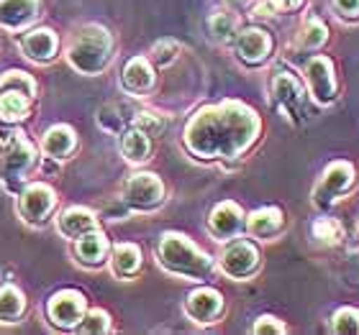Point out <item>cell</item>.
I'll return each instance as SVG.
<instances>
[{
    "instance_id": "6da1fadb",
    "label": "cell",
    "mask_w": 359,
    "mask_h": 335,
    "mask_svg": "<svg viewBox=\"0 0 359 335\" xmlns=\"http://www.w3.org/2000/svg\"><path fill=\"white\" fill-rule=\"evenodd\" d=\"M259 118L244 103H226L203 108L185 128V146L201 159H233L255 143Z\"/></svg>"
},
{
    "instance_id": "7a4b0ae2",
    "label": "cell",
    "mask_w": 359,
    "mask_h": 335,
    "mask_svg": "<svg viewBox=\"0 0 359 335\" xmlns=\"http://www.w3.org/2000/svg\"><path fill=\"white\" fill-rule=\"evenodd\" d=\"M159 264L172 274L205 282L213 276V261L180 233H165L159 241Z\"/></svg>"
},
{
    "instance_id": "3957f363",
    "label": "cell",
    "mask_w": 359,
    "mask_h": 335,
    "mask_svg": "<svg viewBox=\"0 0 359 335\" xmlns=\"http://www.w3.org/2000/svg\"><path fill=\"white\" fill-rule=\"evenodd\" d=\"M69 64L83 75H97L111 64L113 41L111 34L100 26H85L69 46Z\"/></svg>"
},
{
    "instance_id": "277c9868",
    "label": "cell",
    "mask_w": 359,
    "mask_h": 335,
    "mask_svg": "<svg viewBox=\"0 0 359 335\" xmlns=\"http://www.w3.org/2000/svg\"><path fill=\"white\" fill-rule=\"evenodd\" d=\"M272 103L290 118V123L303 126L316 115V108L311 97L306 95V87L290 72H277L272 77Z\"/></svg>"
},
{
    "instance_id": "5b68a950",
    "label": "cell",
    "mask_w": 359,
    "mask_h": 335,
    "mask_svg": "<svg viewBox=\"0 0 359 335\" xmlns=\"http://www.w3.org/2000/svg\"><path fill=\"white\" fill-rule=\"evenodd\" d=\"M357 171L349 162H334L326 166V171L321 174V182L313 190V202L318 208H329L331 202H337L339 197L352 192Z\"/></svg>"
},
{
    "instance_id": "8992f818",
    "label": "cell",
    "mask_w": 359,
    "mask_h": 335,
    "mask_svg": "<svg viewBox=\"0 0 359 335\" xmlns=\"http://www.w3.org/2000/svg\"><path fill=\"white\" fill-rule=\"evenodd\" d=\"M306 80L316 103L329 105L337 100V77H334V62L329 57H313L306 64Z\"/></svg>"
},
{
    "instance_id": "52a82bcc",
    "label": "cell",
    "mask_w": 359,
    "mask_h": 335,
    "mask_svg": "<svg viewBox=\"0 0 359 335\" xmlns=\"http://www.w3.org/2000/svg\"><path fill=\"white\" fill-rule=\"evenodd\" d=\"M123 197H126L131 208H157L159 202L165 200V185L159 182L157 174H147V171L144 174H134L126 182V187H123Z\"/></svg>"
},
{
    "instance_id": "ba28073f",
    "label": "cell",
    "mask_w": 359,
    "mask_h": 335,
    "mask_svg": "<svg viewBox=\"0 0 359 335\" xmlns=\"http://www.w3.org/2000/svg\"><path fill=\"white\" fill-rule=\"evenodd\" d=\"M221 269L233 279H247L259 269V251L249 241H233L221 256Z\"/></svg>"
},
{
    "instance_id": "9c48e42d",
    "label": "cell",
    "mask_w": 359,
    "mask_h": 335,
    "mask_svg": "<svg viewBox=\"0 0 359 335\" xmlns=\"http://www.w3.org/2000/svg\"><path fill=\"white\" fill-rule=\"evenodd\" d=\"M83 315H85V297L75 290L60 292L49 302V318H52L54 325L75 328V325H80Z\"/></svg>"
},
{
    "instance_id": "30bf717a",
    "label": "cell",
    "mask_w": 359,
    "mask_h": 335,
    "mask_svg": "<svg viewBox=\"0 0 359 335\" xmlns=\"http://www.w3.org/2000/svg\"><path fill=\"white\" fill-rule=\"evenodd\" d=\"M244 225H247V218L236 202H221L208 218V228L218 241L236 238Z\"/></svg>"
},
{
    "instance_id": "8fae6325",
    "label": "cell",
    "mask_w": 359,
    "mask_h": 335,
    "mask_svg": "<svg viewBox=\"0 0 359 335\" xmlns=\"http://www.w3.org/2000/svg\"><path fill=\"white\" fill-rule=\"evenodd\" d=\"M185 313L190 320L201 322H213L218 315L224 313V297L218 294L216 290H210V287H203V290H195L187 294V302H185Z\"/></svg>"
},
{
    "instance_id": "7c38bea8",
    "label": "cell",
    "mask_w": 359,
    "mask_h": 335,
    "mask_svg": "<svg viewBox=\"0 0 359 335\" xmlns=\"http://www.w3.org/2000/svg\"><path fill=\"white\" fill-rule=\"evenodd\" d=\"M272 52V38L262 29H244L236 34V57L244 64H262Z\"/></svg>"
},
{
    "instance_id": "4fadbf2b",
    "label": "cell",
    "mask_w": 359,
    "mask_h": 335,
    "mask_svg": "<svg viewBox=\"0 0 359 335\" xmlns=\"http://www.w3.org/2000/svg\"><path fill=\"white\" fill-rule=\"evenodd\" d=\"M21 215L29 220V223H39L44 220L54 208V192L46 185H34L29 187L21 197Z\"/></svg>"
},
{
    "instance_id": "5bb4252c",
    "label": "cell",
    "mask_w": 359,
    "mask_h": 335,
    "mask_svg": "<svg viewBox=\"0 0 359 335\" xmlns=\"http://www.w3.org/2000/svg\"><path fill=\"white\" fill-rule=\"evenodd\" d=\"M285 228V215L280 208H259L247 218V231L255 238L269 241Z\"/></svg>"
},
{
    "instance_id": "9a60e30c",
    "label": "cell",
    "mask_w": 359,
    "mask_h": 335,
    "mask_svg": "<svg viewBox=\"0 0 359 335\" xmlns=\"http://www.w3.org/2000/svg\"><path fill=\"white\" fill-rule=\"evenodd\" d=\"M39 10V0H0V23L6 29H18L29 23Z\"/></svg>"
},
{
    "instance_id": "2e32d148",
    "label": "cell",
    "mask_w": 359,
    "mask_h": 335,
    "mask_svg": "<svg viewBox=\"0 0 359 335\" xmlns=\"http://www.w3.org/2000/svg\"><path fill=\"white\" fill-rule=\"evenodd\" d=\"M154 85V69L144 57H134L123 69V87L128 92H147Z\"/></svg>"
},
{
    "instance_id": "e0dca14e",
    "label": "cell",
    "mask_w": 359,
    "mask_h": 335,
    "mask_svg": "<svg viewBox=\"0 0 359 335\" xmlns=\"http://www.w3.org/2000/svg\"><path fill=\"white\" fill-rule=\"evenodd\" d=\"M23 52H26V57L34 62L52 59L54 52H57V36H54L49 29L31 31L29 36L23 38Z\"/></svg>"
},
{
    "instance_id": "ac0fdd59",
    "label": "cell",
    "mask_w": 359,
    "mask_h": 335,
    "mask_svg": "<svg viewBox=\"0 0 359 335\" xmlns=\"http://www.w3.org/2000/svg\"><path fill=\"white\" fill-rule=\"evenodd\" d=\"M60 231L67 236V238H80L85 233L95 231V218L90 210L83 208H69L65 215H60Z\"/></svg>"
},
{
    "instance_id": "d6986e66",
    "label": "cell",
    "mask_w": 359,
    "mask_h": 335,
    "mask_svg": "<svg viewBox=\"0 0 359 335\" xmlns=\"http://www.w3.org/2000/svg\"><path fill=\"white\" fill-rule=\"evenodd\" d=\"M105 253H108V241H105L103 233L90 231L77 238V256H80V261L90 264V266L100 264L105 259Z\"/></svg>"
},
{
    "instance_id": "ffe728a7",
    "label": "cell",
    "mask_w": 359,
    "mask_h": 335,
    "mask_svg": "<svg viewBox=\"0 0 359 335\" xmlns=\"http://www.w3.org/2000/svg\"><path fill=\"white\" fill-rule=\"evenodd\" d=\"M75 149V131L69 126H54L44 136V151L54 159H65Z\"/></svg>"
},
{
    "instance_id": "44dd1931",
    "label": "cell",
    "mask_w": 359,
    "mask_h": 335,
    "mask_svg": "<svg viewBox=\"0 0 359 335\" xmlns=\"http://www.w3.org/2000/svg\"><path fill=\"white\" fill-rule=\"evenodd\" d=\"M121 151H123V157H126L131 164H142L144 159H149V151H151L149 136L144 134V131H139V128L128 131V134H123Z\"/></svg>"
},
{
    "instance_id": "7402d4cb",
    "label": "cell",
    "mask_w": 359,
    "mask_h": 335,
    "mask_svg": "<svg viewBox=\"0 0 359 335\" xmlns=\"http://www.w3.org/2000/svg\"><path fill=\"white\" fill-rule=\"evenodd\" d=\"M142 266V251L134 243H121L113 251V271L118 276H131Z\"/></svg>"
},
{
    "instance_id": "603a6c76",
    "label": "cell",
    "mask_w": 359,
    "mask_h": 335,
    "mask_svg": "<svg viewBox=\"0 0 359 335\" xmlns=\"http://www.w3.org/2000/svg\"><path fill=\"white\" fill-rule=\"evenodd\" d=\"M311 236L321 246H337L344 238V228L337 218H316L313 225H311Z\"/></svg>"
},
{
    "instance_id": "cb8c5ba5",
    "label": "cell",
    "mask_w": 359,
    "mask_h": 335,
    "mask_svg": "<svg viewBox=\"0 0 359 335\" xmlns=\"http://www.w3.org/2000/svg\"><path fill=\"white\" fill-rule=\"evenodd\" d=\"M326 38H329L326 23L321 18H316V15H308L306 23H303V31H300V46L306 52H316V49H321L326 44Z\"/></svg>"
},
{
    "instance_id": "d4e9b609",
    "label": "cell",
    "mask_w": 359,
    "mask_h": 335,
    "mask_svg": "<svg viewBox=\"0 0 359 335\" xmlns=\"http://www.w3.org/2000/svg\"><path fill=\"white\" fill-rule=\"evenodd\" d=\"M29 95H21L18 90H8L0 95V118L8 120V123H15V120L26 118V111H29V103H26Z\"/></svg>"
},
{
    "instance_id": "484cf974",
    "label": "cell",
    "mask_w": 359,
    "mask_h": 335,
    "mask_svg": "<svg viewBox=\"0 0 359 335\" xmlns=\"http://www.w3.org/2000/svg\"><path fill=\"white\" fill-rule=\"evenodd\" d=\"M23 294L15 290L13 284H8L0 290V320L3 322H15L23 315Z\"/></svg>"
},
{
    "instance_id": "4316f807",
    "label": "cell",
    "mask_w": 359,
    "mask_h": 335,
    "mask_svg": "<svg viewBox=\"0 0 359 335\" xmlns=\"http://www.w3.org/2000/svg\"><path fill=\"white\" fill-rule=\"evenodd\" d=\"M331 328H334V333H341V335H359V310H354V307L337 310Z\"/></svg>"
},
{
    "instance_id": "83f0119b",
    "label": "cell",
    "mask_w": 359,
    "mask_h": 335,
    "mask_svg": "<svg viewBox=\"0 0 359 335\" xmlns=\"http://www.w3.org/2000/svg\"><path fill=\"white\" fill-rule=\"evenodd\" d=\"M210 36L216 41H231L236 36V18L229 13H216L210 18Z\"/></svg>"
},
{
    "instance_id": "f1b7e54d",
    "label": "cell",
    "mask_w": 359,
    "mask_h": 335,
    "mask_svg": "<svg viewBox=\"0 0 359 335\" xmlns=\"http://www.w3.org/2000/svg\"><path fill=\"white\" fill-rule=\"evenodd\" d=\"M18 90V87H23V92L26 95H34V90H36V85H34V80H31L29 75H23V72H8L6 75V80L0 83V92H8V90Z\"/></svg>"
},
{
    "instance_id": "f546056e",
    "label": "cell",
    "mask_w": 359,
    "mask_h": 335,
    "mask_svg": "<svg viewBox=\"0 0 359 335\" xmlns=\"http://www.w3.org/2000/svg\"><path fill=\"white\" fill-rule=\"evenodd\" d=\"M111 328V322H108V315L103 310H93L88 318H83V322L77 325L80 333H105V330Z\"/></svg>"
},
{
    "instance_id": "4dcf8cb0",
    "label": "cell",
    "mask_w": 359,
    "mask_h": 335,
    "mask_svg": "<svg viewBox=\"0 0 359 335\" xmlns=\"http://www.w3.org/2000/svg\"><path fill=\"white\" fill-rule=\"evenodd\" d=\"M177 52H180L177 41L165 38V41H157V44H154V49H151V59L157 62L159 67H165V64H170V62L177 57Z\"/></svg>"
},
{
    "instance_id": "1f68e13d",
    "label": "cell",
    "mask_w": 359,
    "mask_h": 335,
    "mask_svg": "<svg viewBox=\"0 0 359 335\" xmlns=\"http://www.w3.org/2000/svg\"><path fill=\"white\" fill-rule=\"evenodd\" d=\"M134 123H136V128L144 131L147 136H159L167 126L165 120L159 118V115H154V113H139L134 118Z\"/></svg>"
},
{
    "instance_id": "d6a6232c",
    "label": "cell",
    "mask_w": 359,
    "mask_h": 335,
    "mask_svg": "<svg viewBox=\"0 0 359 335\" xmlns=\"http://www.w3.org/2000/svg\"><path fill=\"white\" fill-rule=\"evenodd\" d=\"M8 162L15 166V169H23V166L29 164L31 162V157H34V151H31V146L23 138H15V143H13V149H11V154H8Z\"/></svg>"
},
{
    "instance_id": "836d02e7",
    "label": "cell",
    "mask_w": 359,
    "mask_h": 335,
    "mask_svg": "<svg viewBox=\"0 0 359 335\" xmlns=\"http://www.w3.org/2000/svg\"><path fill=\"white\" fill-rule=\"evenodd\" d=\"M303 6V0H264L262 6L257 8V13H290V10H298Z\"/></svg>"
},
{
    "instance_id": "e575fe53",
    "label": "cell",
    "mask_w": 359,
    "mask_h": 335,
    "mask_svg": "<svg viewBox=\"0 0 359 335\" xmlns=\"http://www.w3.org/2000/svg\"><path fill=\"white\" fill-rule=\"evenodd\" d=\"M255 330L257 335H280V333H287V328H285L283 322L277 320V318H269V315H264V318H259V320L255 322Z\"/></svg>"
},
{
    "instance_id": "d590c367",
    "label": "cell",
    "mask_w": 359,
    "mask_h": 335,
    "mask_svg": "<svg viewBox=\"0 0 359 335\" xmlns=\"http://www.w3.org/2000/svg\"><path fill=\"white\" fill-rule=\"evenodd\" d=\"M344 21H359V0H331Z\"/></svg>"
},
{
    "instance_id": "8d00e7d4",
    "label": "cell",
    "mask_w": 359,
    "mask_h": 335,
    "mask_svg": "<svg viewBox=\"0 0 359 335\" xmlns=\"http://www.w3.org/2000/svg\"><path fill=\"white\" fill-rule=\"evenodd\" d=\"M226 6H244V3H247V0H224Z\"/></svg>"
},
{
    "instance_id": "74e56055",
    "label": "cell",
    "mask_w": 359,
    "mask_h": 335,
    "mask_svg": "<svg viewBox=\"0 0 359 335\" xmlns=\"http://www.w3.org/2000/svg\"><path fill=\"white\" fill-rule=\"evenodd\" d=\"M0 143H3V141H0Z\"/></svg>"
}]
</instances>
